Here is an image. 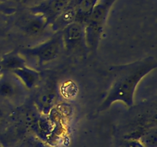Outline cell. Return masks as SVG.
I'll list each match as a JSON object with an SVG mask.
<instances>
[{
  "label": "cell",
  "mask_w": 157,
  "mask_h": 147,
  "mask_svg": "<svg viewBox=\"0 0 157 147\" xmlns=\"http://www.w3.org/2000/svg\"><path fill=\"white\" fill-rule=\"evenodd\" d=\"M12 72L21 81L27 90L35 88L41 82V77L40 72L28 67L27 65L15 69Z\"/></svg>",
  "instance_id": "9"
},
{
  "label": "cell",
  "mask_w": 157,
  "mask_h": 147,
  "mask_svg": "<svg viewBox=\"0 0 157 147\" xmlns=\"http://www.w3.org/2000/svg\"><path fill=\"white\" fill-rule=\"evenodd\" d=\"M63 47L61 32H55L52 37L37 45L19 49L18 52L26 59H32L39 66L48 64L56 60Z\"/></svg>",
  "instance_id": "3"
},
{
  "label": "cell",
  "mask_w": 157,
  "mask_h": 147,
  "mask_svg": "<svg viewBox=\"0 0 157 147\" xmlns=\"http://www.w3.org/2000/svg\"><path fill=\"white\" fill-rule=\"evenodd\" d=\"M76 20V12H75L74 0L70 5L57 17L55 21L51 24L50 28L54 32H61Z\"/></svg>",
  "instance_id": "11"
},
{
  "label": "cell",
  "mask_w": 157,
  "mask_h": 147,
  "mask_svg": "<svg viewBox=\"0 0 157 147\" xmlns=\"http://www.w3.org/2000/svg\"><path fill=\"white\" fill-rule=\"evenodd\" d=\"M25 65H27L26 59L18 51L6 52L0 58V70L2 72H12Z\"/></svg>",
  "instance_id": "10"
},
{
  "label": "cell",
  "mask_w": 157,
  "mask_h": 147,
  "mask_svg": "<svg viewBox=\"0 0 157 147\" xmlns=\"http://www.w3.org/2000/svg\"><path fill=\"white\" fill-rule=\"evenodd\" d=\"M15 25L24 36L30 39H37L44 36L50 28L48 20L39 14L29 12L18 17Z\"/></svg>",
  "instance_id": "4"
},
{
  "label": "cell",
  "mask_w": 157,
  "mask_h": 147,
  "mask_svg": "<svg viewBox=\"0 0 157 147\" xmlns=\"http://www.w3.org/2000/svg\"><path fill=\"white\" fill-rule=\"evenodd\" d=\"M1 74H2V71H1V70H0V76H1Z\"/></svg>",
  "instance_id": "21"
},
{
  "label": "cell",
  "mask_w": 157,
  "mask_h": 147,
  "mask_svg": "<svg viewBox=\"0 0 157 147\" xmlns=\"http://www.w3.org/2000/svg\"><path fill=\"white\" fill-rule=\"evenodd\" d=\"M144 147H156L157 136L156 129L147 131L139 139Z\"/></svg>",
  "instance_id": "13"
},
{
  "label": "cell",
  "mask_w": 157,
  "mask_h": 147,
  "mask_svg": "<svg viewBox=\"0 0 157 147\" xmlns=\"http://www.w3.org/2000/svg\"><path fill=\"white\" fill-rule=\"evenodd\" d=\"M115 1L116 0H98L91 15L84 24L86 44L91 53L97 52L106 21Z\"/></svg>",
  "instance_id": "2"
},
{
  "label": "cell",
  "mask_w": 157,
  "mask_h": 147,
  "mask_svg": "<svg viewBox=\"0 0 157 147\" xmlns=\"http://www.w3.org/2000/svg\"><path fill=\"white\" fill-rule=\"evenodd\" d=\"M38 87L33 98L35 109L41 114L48 115L57 104L58 100V87L54 78L46 80Z\"/></svg>",
  "instance_id": "6"
},
{
  "label": "cell",
  "mask_w": 157,
  "mask_h": 147,
  "mask_svg": "<svg viewBox=\"0 0 157 147\" xmlns=\"http://www.w3.org/2000/svg\"><path fill=\"white\" fill-rule=\"evenodd\" d=\"M9 1H10V0H0V6H2V5H5Z\"/></svg>",
  "instance_id": "20"
},
{
  "label": "cell",
  "mask_w": 157,
  "mask_h": 147,
  "mask_svg": "<svg viewBox=\"0 0 157 147\" xmlns=\"http://www.w3.org/2000/svg\"><path fill=\"white\" fill-rule=\"evenodd\" d=\"M8 32V21L0 13V38H4Z\"/></svg>",
  "instance_id": "15"
},
{
  "label": "cell",
  "mask_w": 157,
  "mask_h": 147,
  "mask_svg": "<svg viewBox=\"0 0 157 147\" xmlns=\"http://www.w3.org/2000/svg\"><path fill=\"white\" fill-rule=\"evenodd\" d=\"M12 1L16 4L22 6H26L29 9V8L37 6L40 2H41L43 0H12Z\"/></svg>",
  "instance_id": "14"
},
{
  "label": "cell",
  "mask_w": 157,
  "mask_h": 147,
  "mask_svg": "<svg viewBox=\"0 0 157 147\" xmlns=\"http://www.w3.org/2000/svg\"><path fill=\"white\" fill-rule=\"evenodd\" d=\"M126 147H144L139 140H130L127 142Z\"/></svg>",
  "instance_id": "17"
},
{
  "label": "cell",
  "mask_w": 157,
  "mask_h": 147,
  "mask_svg": "<svg viewBox=\"0 0 157 147\" xmlns=\"http://www.w3.org/2000/svg\"><path fill=\"white\" fill-rule=\"evenodd\" d=\"M18 147H47V146H46L45 145H44L41 142H39V141L33 140V139H29V140L25 141V142H23L22 144L18 145Z\"/></svg>",
  "instance_id": "16"
},
{
  "label": "cell",
  "mask_w": 157,
  "mask_h": 147,
  "mask_svg": "<svg viewBox=\"0 0 157 147\" xmlns=\"http://www.w3.org/2000/svg\"><path fill=\"white\" fill-rule=\"evenodd\" d=\"M156 67V59L153 56L110 67L109 72L111 75V82L104 100L100 104V111H104L117 102L122 103L127 107H133L138 85Z\"/></svg>",
  "instance_id": "1"
},
{
  "label": "cell",
  "mask_w": 157,
  "mask_h": 147,
  "mask_svg": "<svg viewBox=\"0 0 157 147\" xmlns=\"http://www.w3.org/2000/svg\"><path fill=\"white\" fill-rule=\"evenodd\" d=\"M73 0H43L37 6L29 8L31 12L44 16L51 25L55 18L71 3Z\"/></svg>",
  "instance_id": "8"
},
{
  "label": "cell",
  "mask_w": 157,
  "mask_h": 147,
  "mask_svg": "<svg viewBox=\"0 0 157 147\" xmlns=\"http://www.w3.org/2000/svg\"><path fill=\"white\" fill-rule=\"evenodd\" d=\"M26 89L12 72H2L0 76V100L19 103L25 98Z\"/></svg>",
  "instance_id": "7"
},
{
  "label": "cell",
  "mask_w": 157,
  "mask_h": 147,
  "mask_svg": "<svg viewBox=\"0 0 157 147\" xmlns=\"http://www.w3.org/2000/svg\"><path fill=\"white\" fill-rule=\"evenodd\" d=\"M63 47L69 53L85 54L89 51L85 41L84 24L75 21L61 31Z\"/></svg>",
  "instance_id": "5"
},
{
  "label": "cell",
  "mask_w": 157,
  "mask_h": 147,
  "mask_svg": "<svg viewBox=\"0 0 157 147\" xmlns=\"http://www.w3.org/2000/svg\"><path fill=\"white\" fill-rule=\"evenodd\" d=\"M98 2V0H74L76 12L75 21L85 24Z\"/></svg>",
  "instance_id": "12"
},
{
  "label": "cell",
  "mask_w": 157,
  "mask_h": 147,
  "mask_svg": "<svg viewBox=\"0 0 157 147\" xmlns=\"http://www.w3.org/2000/svg\"><path fill=\"white\" fill-rule=\"evenodd\" d=\"M6 52L5 51V46L4 44L2 43V41H1V38H0V58H2L4 54H6Z\"/></svg>",
  "instance_id": "19"
},
{
  "label": "cell",
  "mask_w": 157,
  "mask_h": 147,
  "mask_svg": "<svg viewBox=\"0 0 157 147\" xmlns=\"http://www.w3.org/2000/svg\"><path fill=\"white\" fill-rule=\"evenodd\" d=\"M4 116H5L4 109H3L2 106L1 105V100H0V123L2 122L3 119H4Z\"/></svg>",
  "instance_id": "18"
}]
</instances>
